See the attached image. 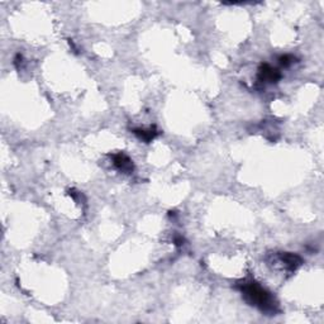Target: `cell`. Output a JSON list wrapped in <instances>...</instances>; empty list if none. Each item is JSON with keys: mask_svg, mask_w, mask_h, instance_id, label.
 I'll return each mask as SVG.
<instances>
[{"mask_svg": "<svg viewBox=\"0 0 324 324\" xmlns=\"http://www.w3.org/2000/svg\"><path fill=\"white\" fill-rule=\"evenodd\" d=\"M174 242H175L176 246H181V244H184V238H182L181 236H176L175 238H174Z\"/></svg>", "mask_w": 324, "mask_h": 324, "instance_id": "52a82bcc", "label": "cell"}, {"mask_svg": "<svg viewBox=\"0 0 324 324\" xmlns=\"http://www.w3.org/2000/svg\"><path fill=\"white\" fill-rule=\"evenodd\" d=\"M113 165L123 174H130L135 170L133 161L127 156V155H124L123 152L113 155Z\"/></svg>", "mask_w": 324, "mask_h": 324, "instance_id": "277c9868", "label": "cell"}, {"mask_svg": "<svg viewBox=\"0 0 324 324\" xmlns=\"http://www.w3.org/2000/svg\"><path fill=\"white\" fill-rule=\"evenodd\" d=\"M280 79H281V72L277 69H275V67L270 66V65L263 64L258 69V80L261 83L276 84Z\"/></svg>", "mask_w": 324, "mask_h": 324, "instance_id": "3957f363", "label": "cell"}, {"mask_svg": "<svg viewBox=\"0 0 324 324\" xmlns=\"http://www.w3.org/2000/svg\"><path fill=\"white\" fill-rule=\"evenodd\" d=\"M236 288L243 295L244 300L250 306L258 308L262 313H266L268 315H275L279 312V303L276 301L275 296L270 291L261 287L258 282L253 280H244V281L238 282Z\"/></svg>", "mask_w": 324, "mask_h": 324, "instance_id": "6da1fadb", "label": "cell"}, {"mask_svg": "<svg viewBox=\"0 0 324 324\" xmlns=\"http://www.w3.org/2000/svg\"><path fill=\"white\" fill-rule=\"evenodd\" d=\"M279 62H280V65H282L284 67H288L295 62V57L291 56V54H284V56L280 57Z\"/></svg>", "mask_w": 324, "mask_h": 324, "instance_id": "8992f818", "label": "cell"}, {"mask_svg": "<svg viewBox=\"0 0 324 324\" xmlns=\"http://www.w3.org/2000/svg\"><path fill=\"white\" fill-rule=\"evenodd\" d=\"M277 261L282 265V268L288 271H295L303 263L300 256L290 252H281L276 256Z\"/></svg>", "mask_w": 324, "mask_h": 324, "instance_id": "7a4b0ae2", "label": "cell"}, {"mask_svg": "<svg viewBox=\"0 0 324 324\" xmlns=\"http://www.w3.org/2000/svg\"><path fill=\"white\" fill-rule=\"evenodd\" d=\"M133 133L140 138L143 142L149 143L155 140V138L159 136V130L155 127L148 128V129H141V128H137V129H133Z\"/></svg>", "mask_w": 324, "mask_h": 324, "instance_id": "5b68a950", "label": "cell"}]
</instances>
